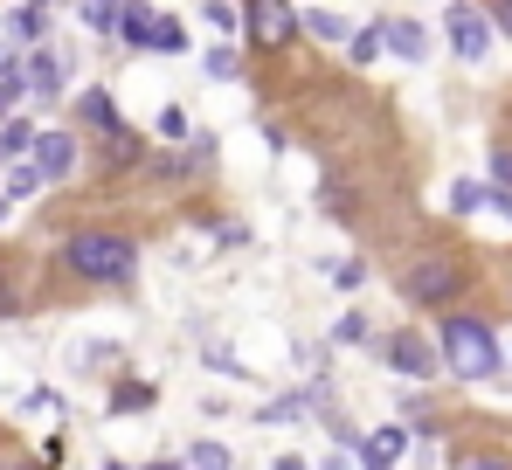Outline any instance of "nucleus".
<instances>
[{"mask_svg":"<svg viewBox=\"0 0 512 470\" xmlns=\"http://www.w3.org/2000/svg\"><path fill=\"white\" fill-rule=\"evenodd\" d=\"M28 159H35L42 187H63V180L84 173V132H77V125H49V132L28 139Z\"/></svg>","mask_w":512,"mask_h":470,"instance_id":"obj_6","label":"nucleus"},{"mask_svg":"<svg viewBox=\"0 0 512 470\" xmlns=\"http://www.w3.org/2000/svg\"><path fill=\"white\" fill-rule=\"evenodd\" d=\"M443 35H450V56L457 63H485L492 56V14L478 7V0H443Z\"/></svg>","mask_w":512,"mask_h":470,"instance_id":"obj_7","label":"nucleus"},{"mask_svg":"<svg viewBox=\"0 0 512 470\" xmlns=\"http://www.w3.org/2000/svg\"><path fill=\"white\" fill-rule=\"evenodd\" d=\"M7 318H28V291H21V277H14V263H7V249H0V325Z\"/></svg>","mask_w":512,"mask_h":470,"instance_id":"obj_19","label":"nucleus"},{"mask_svg":"<svg viewBox=\"0 0 512 470\" xmlns=\"http://www.w3.org/2000/svg\"><path fill=\"white\" fill-rule=\"evenodd\" d=\"M367 339H374V325H367L360 312H340V325H333V346H367Z\"/></svg>","mask_w":512,"mask_h":470,"instance_id":"obj_26","label":"nucleus"},{"mask_svg":"<svg viewBox=\"0 0 512 470\" xmlns=\"http://www.w3.org/2000/svg\"><path fill=\"white\" fill-rule=\"evenodd\" d=\"M104 7H132V0H104Z\"/></svg>","mask_w":512,"mask_h":470,"instance_id":"obj_41","label":"nucleus"},{"mask_svg":"<svg viewBox=\"0 0 512 470\" xmlns=\"http://www.w3.org/2000/svg\"><path fill=\"white\" fill-rule=\"evenodd\" d=\"M187 132H194V125H187V111H180V104H167V111H160V139H167V146H180Z\"/></svg>","mask_w":512,"mask_h":470,"instance_id":"obj_30","label":"nucleus"},{"mask_svg":"<svg viewBox=\"0 0 512 470\" xmlns=\"http://www.w3.org/2000/svg\"><path fill=\"white\" fill-rule=\"evenodd\" d=\"M360 457H388V464H402V457H409V429H402V422H388V429L360 436Z\"/></svg>","mask_w":512,"mask_h":470,"instance_id":"obj_17","label":"nucleus"},{"mask_svg":"<svg viewBox=\"0 0 512 470\" xmlns=\"http://www.w3.org/2000/svg\"><path fill=\"white\" fill-rule=\"evenodd\" d=\"M160 394H153V381H118L111 388V415H139V408H153Z\"/></svg>","mask_w":512,"mask_h":470,"instance_id":"obj_20","label":"nucleus"},{"mask_svg":"<svg viewBox=\"0 0 512 470\" xmlns=\"http://www.w3.org/2000/svg\"><path fill=\"white\" fill-rule=\"evenodd\" d=\"M146 470H187V464H180V457H160V464H146Z\"/></svg>","mask_w":512,"mask_h":470,"instance_id":"obj_39","label":"nucleus"},{"mask_svg":"<svg viewBox=\"0 0 512 470\" xmlns=\"http://www.w3.org/2000/svg\"><path fill=\"white\" fill-rule=\"evenodd\" d=\"M277 470H312V464L305 457H277Z\"/></svg>","mask_w":512,"mask_h":470,"instance_id":"obj_37","label":"nucleus"},{"mask_svg":"<svg viewBox=\"0 0 512 470\" xmlns=\"http://www.w3.org/2000/svg\"><path fill=\"white\" fill-rule=\"evenodd\" d=\"M215 242H222V249H243L250 229H243V222H215Z\"/></svg>","mask_w":512,"mask_h":470,"instance_id":"obj_33","label":"nucleus"},{"mask_svg":"<svg viewBox=\"0 0 512 470\" xmlns=\"http://www.w3.org/2000/svg\"><path fill=\"white\" fill-rule=\"evenodd\" d=\"M201 14H208V28H229V35H243V7H229V0H208Z\"/></svg>","mask_w":512,"mask_h":470,"instance_id":"obj_28","label":"nucleus"},{"mask_svg":"<svg viewBox=\"0 0 512 470\" xmlns=\"http://www.w3.org/2000/svg\"><path fill=\"white\" fill-rule=\"evenodd\" d=\"M139 235L132 229H111V222H77L49 242V270L70 277L77 291H125L139 277Z\"/></svg>","mask_w":512,"mask_h":470,"instance_id":"obj_1","label":"nucleus"},{"mask_svg":"<svg viewBox=\"0 0 512 470\" xmlns=\"http://www.w3.org/2000/svg\"><path fill=\"white\" fill-rule=\"evenodd\" d=\"M7 49H35V42H49V7H35V0H21V7H7Z\"/></svg>","mask_w":512,"mask_h":470,"instance_id":"obj_11","label":"nucleus"},{"mask_svg":"<svg viewBox=\"0 0 512 470\" xmlns=\"http://www.w3.org/2000/svg\"><path fill=\"white\" fill-rule=\"evenodd\" d=\"M381 56H402V63H423V56H429V28H423V21H409V14H395V21H381Z\"/></svg>","mask_w":512,"mask_h":470,"instance_id":"obj_10","label":"nucleus"},{"mask_svg":"<svg viewBox=\"0 0 512 470\" xmlns=\"http://www.w3.org/2000/svg\"><path fill=\"white\" fill-rule=\"evenodd\" d=\"M506 353H512V346H506Z\"/></svg>","mask_w":512,"mask_h":470,"instance_id":"obj_43","label":"nucleus"},{"mask_svg":"<svg viewBox=\"0 0 512 470\" xmlns=\"http://www.w3.org/2000/svg\"><path fill=\"white\" fill-rule=\"evenodd\" d=\"M478 208H492V187L485 180H450V215H478Z\"/></svg>","mask_w":512,"mask_h":470,"instance_id":"obj_22","label":"nucleus"},{"mask_svg":"<svg viewBox=\"0 0 512 470\" xmlns=\"http://www.w3.org/2000/svg\"><path fill=\"white\" fill-rule=\"evenodd\" d=\"M436 353H443V374L450 381H492L499 367H506V346H499V332H492V318L464 312V305H450V312H436Z\"/></svg>","mask_w":512,"mask_h":470,"instance_id":"obj_3","label":"nucleus"},{"mask_svg":"<svg viewBox=\"0 0 512 470\" xmlns=\"http://www.w3.org/2000/svg\"><path fill=\"white\" fill-rule=\"evenodd\" d=\"M180 464L187 470H236V450H229V443H194Z\"/></svg>","mask_w":512,"mask_h":470,"instance_id":"obj_24","label":"nucleus"},{"mask_svg":"<svg viewBox=\"0 0 512 470\" xmlns=\"http://www.w3.org/2000/svg\"><path fill=\"white\" fill-rule=\"evenodd\" d=\"M0 470H56V464H42V457H21V450H0Z\"/></svg>","mask_w":512,"mask_h":470,"instance_id":"obj_35","label":"nucleus"},{"mask_svg":"<svg viewBox=\"0 0 512 470\" xmlns=\"http://www.w3.org/2000/svg\"><path fill=\"white\" fill-rule=\"evenodd\" d=\"M374 346H381V360H388L402 381H436V374H443V353H436V339H429L423 325H395V332H381Z\"/></svg>","mask_w":512,"mask_h":470,"instance_id":"obj_5","label":"nucleus"},{"mask_svg":"<svg viewBox=\"0 0 512 470\" xmlns=\"http://www.w3.org/2000/svg\"><path fill=\"white\" fill-rule=\"evenodd\" d=\"M35 187H42V173H35V159H28V153H21V159H0V201H7V208H14V201H28Z\"/></svg>","mask_w":512,"mask_h":470,"instance_id":"obj_15","label":"nucleus"},{"mask_svg":"<svg viewBox=\"0 0 512 470\" xmlns=\"http://www.w3.org/2000/svg\"><path fill=\"white\" fill-rule=\"evenodd\" d=\"M305 408H312V388H305V394H277V401H263V408H256V422H263V429H284V422H298Z\"/></svg>","mask_w":512,"mask_h":470,"instance_id":"obj_18","label":"nucleus"},{"mask_svg":"<svg viewBox=\"0 0 512 470\" xmlns=\"http://www.w3.org/2000/svg\"><path fill=\"white\" fill-rule=\"evenodd\" d=\"M243 42H250V56H291L305 42L298 7L291 0H243Z\"/></svg>","mask_w":512,"mask_h":470,"instance_id":"obj_4","label":"nucleus"},{"mask_svg":"<svg viewBox=\"0 0 512 470\" xmlns=\"http://www.w3.org/2000/svg\"><path fill=\"white\" fill-rule=\"evenodd\" d=\"M360 470H395V464L388 457H360Z\"/></svg>","mask_w":512,"mask_h":470,"instance_id":"obj_38","label":"nucleus"},{"mask_svg":"<svg viewBox=\"0 0 512 470\" xmlns=\"http://www.w3.org/2000/svg\"><path fill=\"white\" fill-rule=\"evenodd\" d=\"M485 14H492V35H506V42H512V0H492Z\"/></svg>","mask_w":512,"mask_h":470,"instance_id":"obj_34","label":"nucleus"},{"mask_svg":"<svg viewBox=\"0 0 512 470\" xmlns=\"http://www.w3.org/2000/svg\"><path fill=\"white\" fill-rule=\"evenodd\" d=\"M146 49H153V56H187V49H194V35L180 28V14H153V35H146Z\"/></svg>","mask_w":512,"mask_h":470,"instance_id":"obj_16","label":"nucleus"},{"mask_svg":"<svg viewBox=\"0 0 512 470\" xmlns=\"http://www.w3.org/2000/svg\"><path fill=\"white\" fill-rule=\"evenodd\" d=\"M84 21H90V35H104V42H111V28H118V7L90 0V7H84Z\"/></svg>","mask_w":512,"mask_h":470,"instance_id":"obj_31","label":"nucleus"},{"mask_svg":"<svg viewBox=\"0 0 512 470\" xmlns=\"http://www.w3.org/2000/svg\"><path fill=\"white\" fill-rule=\"evenodd\" d=\"M319 215L360 222V180H353V173H326V180H319Z\"/></svg>","mask_w":512,"mask_h":470,"instance_id":"obj_12","label":"nucleus"},{"mask_svg":"<svg viewBox=\"0 0 512 470\" xmlns=\"http://www.w3.org/2000/svg\"><path fill=\"white\" fill-rule=\"evenodd\" d=\"M146 153H153V146H146V132H139V125H111V132L97 139L104 173H139V166H146Z\"/></svg>","mask_w":512,"mask_h":470,"instance_id":"obj_9","label":"nucleus"},{"mask_svg":"<svg viewBox=\"0 0 512 470\" xmlns=\"http://www.w3.org/2000/svg\"><path fill=\"white\" fill-rule=\"evenodd\" d=\"M492 180H499V187H512V146H506V139L492 146Z\"/></svg>","mask_w":512,"mask_h":470,"instance_id":"obj_32","label":"nucleus"},{"mask_svg":"<svg viewBox=\"0 0 512 470\" xmlns=\"http://www.w3.org/2000/svg\"><path fill=\"white\" fill-rule=\"evenodd\" d=\"M298 35H312L319 49H340L353 28H346V14H333V7H298Z\"/></svg>","mask_w":512,"mask_h":470,"instance_id":"obj_13","label":"nucleus"},{"mask_svg":"<svg viewBox=\"0 0 512 470\" xmlns=\"http://www.w3.org/2000/svg\"><path fill=\"white\" fill-rule=\"evenodd\" d=\"M35 7H56V0H35Z\"/></svg>","mask_w":512,"mask_h":470,"instance_id":"obj_42","label":"nucleus"},{"mask_svg":"<svg viewBox=\"0 0 512 470\" xmlns=\"http://www.w3.org/2000/svg\"><path fill=\"white\" fill-rule=\"evenodd\" d=\"M201 63H208V77H215V83H236V77H243V56H236L229 42H222V49H208Z\"/></svg>","mask_w":512,"mask_h":470,"instance_id":"obj_25","label":"nucleus"},{"mask_svg":"<svg viewBox=\"0 0 512 470\" xmlns=\"http://www.w3.org/2000/svg\"><path fill=\"white\" fill-rule=\"evenodd\" d=\"M326 277H333L340 291H360V284H367V263H360V256H346V263H326Z\"/></svg>","mask_w":512,"mask_h":470,"instance_id":"obj_27","label":"nucleus"},{"mask_svg":"<svg viewBox=\"0 0 512 470\" xmlns=\"http://www.w3.org/2000/svg\"><path fill=\"white\" fill-rule=\"evenodd\" d=\"M374 56H381V21H367V28L346 35V63H353V70H367Z\"/></svg>","mask_w":512,"mask_h":470,"instance_id":"obj_21","label":"nucleus"},{"mask_svg":"<svg viewBox=\"0 0 512 470\" xmlns=\"http://www.w3.org/2000/svg\"><path fill=\"white\" fill-rule=\"evenodd\" d=\"M492 208H499V215L512 222V187H492Z\"/></svg>","mask_w":512,"mask_h":470,"instance_id":"obj_36","label":"nucleus"},{"mask_svg":"<svg viewBox=\"0 0 512 470\" xmlns=\"http://www.w3.org/2000/svg\"><path fill=\"white\" fill-rule=\"evenodd\" d=\"M21 90H28L35 104H56V97L70 90V49H49V42L21 49Z\"/></svg>","mask_w":512,"mask_h":470,"instance_id":"obj_8","label":"nucleus"},{"mask_svg":"<svg viewBox=\"0 0 512 470\" xmlns=\"http://www.w3.org/2000/svg\"><path fill=\"white\" fill-rule=\"evenodd\" d=\"M104 470H132V464H118V457H111V464H104Z\"/></svg>","mask_w":512,"mask_h":470,"instance_id":"obj_40","label":"nucleus"},{"mask_svg":"<svg viewBox=\"0 0 512 470\" xmlns=\"http://www.w3.org/2000/svg\"><path fill=\"white\" fill-rule=\"evenodd\" d=\"M28 139H35V125H28L21 111H7V118H0V159H21Z\"/></svg>","mask_w":512,"mask_h":470,"instance_id":"obj_23","label":"nucleus"},{"mask_svg":"<svg viewBox=\"0 0 512 470\" xmlns=\"http://www.w3.org/2000/svg\"><path fill=\"white\" fill-rule=\"evenodd\" d=\"M457 470H512V457H506V450H464Z\"/></svg>","mask_w":512,"mask_h":470,"instance_id":"obj_29","label":"nucleus"},{"mask_svg":"<svg viewBox=\"0 0 512 470\" xmlns=\"http://www.w3.org/2000/svg\"><path fill=\"white\" fill-rule=\"evenodd\" d=\"M111 125H125L118 104H111V90H84V97H77V132H97V139H104Z\"/></svg>","mask_w":512,"mask_h":470,"instance_id":"obj_14","label":"nucleus"},{"mask_svg":"<svg viewBox=\"0 0 512 470\" xmlns=\"http://www.w3.org/2000/svg\"><path fill=\"white\" fill-rule=\"evenodd\" d=\"M395 291H402L416 312H450V305H464V298L478 291V256L457 249V242H423V249L402 256Z\"/></svg>","mask_w":512,"mask_h":470,"instance_id":"obj_2","label":"nucleus"}]
</instances>
